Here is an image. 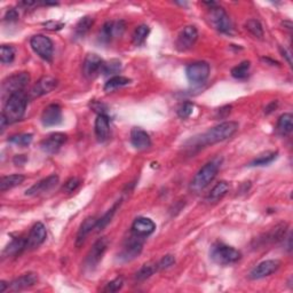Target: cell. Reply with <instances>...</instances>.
Listing matches in <instances>:
<instances>
[{
  "label": "cell",
  "mask_w": 293,
  "mask_h": 293,
  "mask_svg": "<svg viewBox=\"0 0 293 293\" xmlns=\"http://www.w3.org/2000/svg\"><path fill=\"white\" fill-rule=\"evenodd\" d=\"M238 130V124L236 121H224V123L214 126L213 129L208 130L207 132L200 135L198 138H194L190 141V148H204L207 146H212L219 142L225 141V140L233 137Z\"/></svg>",
  "instance_id": "cell-1"
},
{
  "label": "cell",
  "mask_w": 293,
  "mask_h": 293,
  "mask_svg": "<svg viewBox=\"0 0 293 293\" xmlns=\"http://www.w3.org/2000/svg\"><path fill=\"white\" fill-rule=\"evenodd\" d=\"M221 163L222 159L220 157H217V158H213L212 160L207 161V163L196 173V176L191 180L190 189L195 192H199L205 189V188L214 180V178L217 177L219 170H220Z\"/></svg>",
  "instance_id": "cell-2"
},
{
  "label": "cell",
  "mask_w": 293,
  "mask_h": 293,
  "mask_svg": "<svg viewBox=\"0 0 293 293\" xmlns=\"http://www.w3.org/2000/svg\"><path fill=\"white\" fill-rule=\"evenodd\" d=\"M28 106V95L24 92H19L11 95L6 100L5 107L2 115L6 118L8 124L19 121L24 116L25 109Z\"/></svg>",
  "instance_id": "cell-3"
},
{
  "label": "cell",
  "mask_w": 293,
  "mask_h": 293,
  "mask_svg": "<svg viewBox=\"0 0 293 293\" xmlns=\"http://www.w3.org/2000/svg\"><path fill=\"white\" fill-rule=\"evenodd\" d=\"M210 257L218 265L229 266L238 262L242 258V253L233 246L226 245L224 243H217L211 247Z\"/></svg>",
  "instance_id": "cell-4"
},
{
  "label": "cell",
  "mask_w": 293,
  "mask_h": 293,
  "mask_svg": "<svg viewBox=\"0 0 293 293\" xmlns=\"http://www.w3.org/2000/svg\"><path fill=\"white\" fill-rule=\"evenodd\" d=\"M208 8V20L212 27L221 33H230L233 30L231 21L225 8L219 6L217 3H204Z\"/></svg>",
  "instance_id": "cell-5"
},
{
  "label": "cell",
  "mask_w": 293,
  "mask_h": 293,
  "mask_svg": "<svg viewBox=\"0 0 293 293\" xmlns=\"http://www.w3.org/2000/svg\"><path fill=\"white\" fill-rule=\"evenodd\" d=\"M30 81V75L28 72H16L14 75L7 77L2 84L3 99H8L11 95L23 92Z\"/></svg>",
  "instance_id": "cell-6"
},
{
  "label": "cell",
  "mask_w": 293,
  "mask_h": 293,
  "mask_svg": "<svg viewBox=\"0 0 293 293\" xmlns=\"http://www.w3.org/2000/svg\"><path fill=\"white\" fill-rule=\"evenodd\" d=\"M109 245V240L107 237H101L99 238L94 243V245L92 246L91 250L89 251L85 259V269L89 270V272H93V270L99 266L100 262H101L102 258L104 256V253L107 252V248Z\"/></svg>",
  "instance_id": "cell-7"
},
{
  "label": "cell",
  "mask_w": 293,
  "mask_h": 293,
  "mask_svg": "<svg viewBox=\"0 0 293 293\" xmlns=\"http://www.w3.org/2000/svg\"><path fill=\"white\" fill-rule=\"evenodd\" d=\"M30 46L40 59L47 61V62H51L53 60L54 46L48 37L44 36V34H36L30 40Z\"/></svg>",
  "instance_id": "cell-8"
},
{
  "label": "cell",
  "mask_w": 293,
  "mask_h": 293,
  "mask_svg": "<svg viewBox=\"0 0 293 293\" xmlns=\"http://www.w3.org/2000/svg\"><path fill=\"white\" fill-rule=\"evenodd\" d=\"M143 242H144L143 237H140L138 235L132 234V236L126 240L123 250L119 253V260L128 262L134 260L135 258H138L142 252Z\"/></svg>",
  "instance_id": "cell-9"
},
{
  "label": "cell",
  "mask_w": 293,
  "mask_h": 293,
  "mask_svg": "<svg viewBox=\"0 0 293 293\" xmlns=\"http://www.w3.org/2000/svg\"><path fill=\"white\" fill-rule=\"evenodd\" d=\"M186 76L191 84H203L210 76V64L205 61L191 63L186 68Z\"/></svg>",
  "instance_id": "cell-10"
},
{
  "label": "cell",
  "mask_w": 293,
  "mask_h": 293,
  "mask_svg": "<svg viewBox=\"0 0 293 293\" xmlns=\"http://www.w3.org/2000/svg\"><path fill=\"white\" fill-rule=\"evenodd\" d=\"M124 31H125L124 21H109L107 23H104L101 30H100L99 40L103 44H109L115 38L120 37Z\"/></svg>",
  "instance_id": "cell-11"
},
{
  "label": "cell",
  "mask_w": 293,
  "mask_h": 293,
  "mask_svg": "<svg viewBox=\"0 0 293 293\" xmlns=\"http://www.w3.org/2000/svg\"><path fill=\"white\" fill-rule=\"evenodd\" d=\"M198 39V31L194 25H187L183 28L177 38L176 46L180 52H185L194 47Z\"/></svg>",
  "instance_id": "cell-12"
},
{
  "label": "cell",
  "mask_w": 293,
  "mask_h": 293,
  "mask_svg": "<svg viewBox=\"0 0 293 293\" xmlns=\"http://www.w3.org/2000/svg\"><path fill=\"white\" fill-rule=\"evenodd\" d=\"M104 63L106 62L98 54H87L82 63V73L87 79H93L102 72Z\"/></svg>",
  "instance_id": "cell-13"
},
{
  "label": "cell",
  "mask_w": 293,
  "mask_h": 293,
  "mask_svg": "<svg viewBox=\"0 0 293 293\" xmlns=\"http://www.w3.org/2000/svg\"><path fill=\"white\" fill-rule=\"evenodd\" d=\"M67 139H68L67 134L61 132L50 134L46 139H44L40 142L41 150L50 155L56 154V152L61 149V147L65 143V141H67Z\"/></svg>",
  "instance_id": "cell-14"
},
{
  "label": "cell",
  "mask_w": 293,
  "mask_h": 293,
  "mask_svg": "<svg viewBox=\"0 0 293 293\" xmlns=\"http://www.w3.org/2000/svg\"><path fill=\"white\" fill-rule=\"evenodd\" d=\"M279 267H281V262L278 260H266L260 262L259 265L255 267L250 273L251 279H261L265 277H268L270 275L276 273Z\"/></svg>",
  "instance_id": "cell-15"
},
{
  "label": "cell",
  "mask_w": 293,
  "mask_h": 293,
  "mask_svg": "<svg viewBox=\"0 0 293 293\" xmlns=\"http://www.w3.org/2000/svg\"><path fill=\"white\" fill-rule=\"evenodd\" d=\"M62 121V109L59 104L53 103L47 106L41 113V123L46 128L56 126Z\"/></svg>",
  "instance_id": "cell-16"
},
{
  "label": "cell",
  "mask_w": 293,
  "mask_h": 293,
  "mask_svg": "<svg viewBox=\"0 0 293 293\" xmlns=\"http://www.w3.org/2000/svg\"><path fill=\"white\" fill-rule=\"evenodd\" d=\"M56 87H58V79H55L54 77L45 76L40 78V79L34 84L31 92H30V95H31L32 98H39V96L51 93Z\"/></svg>",
  "instance_id": "cell-17"
},
{
  "label": "cell",
  "mask_w": 293,
  "mask_h": 293,
  "mask_svg": "<svg viewBox=\"0 0 293 293\" xmlns=\"http://www.w3.org/2000/svg\"><path fill=\"white\" fill-rule=\"evenodd\" d=\"M47 236V231L45 226H44L41 222H37L34 224L33 227L30 230V234L27 238V248H36L38 246H40L41 244L45 242Z\"/></svg>",
  "instance_id": "cell-18"
},
{
  "label": "cell",
  "mask_w": 293,
  "mask_h": 293,
  "mask_svg": "<svg viewBox=\"0 0 293 293\" xmlns=\"http://www.w3.org/2000/svg\"><path fill=\"white\" fill-rule=\"evenodd\" d=\"M156 229L155 222L149 218H138L135 219L132 225V234L138 235L140 237L146 238L154 233Z\"/></svg>",
  "instance_id": "cell-19"
},
{
  "label": "cell",
  "mask_w": 293,
  "mask_h": 293,
  "mask_svg": "<svg viewBox=\"0 0 293 293\" xmlns=\"http://www.w3.org/2000/svg\"><path fill=\"white\" fill-rule=\"evenodd\" d=\"M59 180H60L59 177L55 176V174L47 177L45 179H43V180H40L39 182L34 183L31 188H29V189L25 191V195L27 196H36V195L44 194V192L50 191V190L53 189L56 185H58Z\"/></svg>",
  "instance_id": "cell-20"
},
{
  "label": "cell",
  "mask_w": 293,
  "mask_h": 293,
  "mask_svg": "<svg viewBox=\"0 0 293 293\" xmlns=\"http://www.w3.org/2000/svg\"><path fill=\"white\" fill-rule=\"evenodd\" d=\"M131 143L138 150H146L151 147V139L146 131L134 128L131 131Z\"/></svg>",
  "instance_id": "cell-21"
},
{
  "label": "cell",
  "mask_w": 293,
  "mask_h": 293,
  "mask_svg": "<svg viewBox=\"0 0 293 293\" xmlns=\"http://www.w3.org/2000/svg\"><path fill=\"white\" fill-rule=\"evenodd\" d=\"M94 131L96 139L100 142H104L109 139V135H110V119L106 113H101V115H98L96 117Z\"/></svg>",
  "instance_id": "cell-22"
},
{
  "label": "cell",
  "mask_w": 293,
  "mask_h": 293,
  "mask_svg": "<svg viewBox=\"0 0 293 293\" xmlns=\"http://www.w3.org/2000/svg\"><path fill=\"white\" fill-rule=\"evenodd\" d=\"M38 282V276L34 273H27L22 276L15 278L14 281L10 283L11 291H22L25 288H29L33 285H36Z\"/></svg>",
  "instance_id": "cell-23"
},
{
  "label": "cell",
  "mask_w": 293,
  "mask_h": 293,
  "mask_svg": "<svg viewBox=\"0 0 293 293\" xmlns=\"http://www.w3.org/2000/svg\"><path fill=\"white\" fill-rule=\"evenodd\" d=\"M98 221H99V219H96L95 217H89L82 221V224L79 227V230H78V233H77V238H76L77 247H80L82 244H84L87 236L90 235L92 230L96 228Z\"/></svg>",
  "instance_id": "cell-24"
},
{
  "label": "cell",
  "mask_w": 293,
  "mask_h": 293,
  "mask_svg": "<svg viewBox=\"0 0 293 293\" xmlns=\"http://www.w3.org/2000/svg\"><path fill=\"white\" fill-rule=\"evenodd\" d=\"M27 250V238L17 237L13 238L10 244L5 247L3 252V257H16L22 253V251Z\"/></svg>",
  "instance_id": "cell-25"
},
{
  "label": "cell",
  "mask_w": 293,
  "mask_h": 293,
  "mask_svg": "<svg viewBox=\"0 0 293 293\" xmlns=\"http://www.w3.org/2000/svg\"><path fill=\"white\" fill-rule=\"evenodd\" d=\"M229 191V185L226 181H220L213 187V189L208 192L206 200L208 203H217L221 200Z\"/></svg>",
  "instance_id": "cell-26"
},
{
  "label": "cell",
  "mask_w": 293,
  "mask_h": 293,
  "mask_svg": "<svg viewBox=\"0 0 293 293\" xmlns=\"http://www.w3.org/2000/svg\"><path fill=\"white\" fill-rule=\"evenodd\" d=\"M293 130V117L291 113H283L278 118L276 125V133L281 137H286Z\"/></svg>",
  "instance_id": "cell-27"
},
{
  "label": "cell",
  "mask_w": 293,
  "mask_h": 293,
  "mask_svg": "<svg viewBox=\"0 0 293 293\" xmlns=\"http://www.w3.org/2000/svg\"><path fill=\"white\" fill-rule=\"evenodd\" d=\"M286 230H287L286 224L277 225L276 227H275V228L270 230L269 233H267V235H265L266 238L264 239V243H278V242H281V240L285 237Z\"/></svg>",
  "instance_id": "cell-28"
},
{
  "label": "cell",
  "mask_w": 293,
  "mask_h": 293,
  "mask_svg": "<svg viewBox=\"0 0 293 293\" xmlns=\"http://www.w3.org/2000/svg\"><path fill=\"white\" fill-rule=\"evenodd\" d=\"M24 179L25 178L21 176V174H12V176L3 177L2 180H0V190L4 192L12 189V188L20 186L24 181Z\"/></svg>",
  "instance_id": "cell-29"
},
{
  "label": "cell",
  "mask_w": 293,
  "mask_h": 293,
  "mask_svg": "<svg viewBox=\"0 0 293 293\" xmlns=\"http://www.w3.org/2000/svg\"><path fill=\"white\" fill-rule=\"evenodd\" d=\"M157 270H158V266H157V264H155V262H148V264L143 265L141 268L138 270L137 274H135V281L138 282L146 281V279L150 278Z\"/></svg>",
  "instance_id": "cell-30"
},
{
  "label": "cell",
  "mask_w": 293,
  "mask_h": 293,
  "mask_svg": "<svg viewBox=\"0 0 293 293\" xmlns=\"http://www.w3.org/2000/svg\"><path fill=\"white\" fill-rule=\"evenodd\" d=\"M120 205H121V199L117 200V202L112 205V207L109 208L108 211L103 214V217L99 219L98 225H96V229H98V230H103L104 228H106V227L111 222L113 216H115L116 212H117V210L119 208Z\"/></svg>",
  "instance_id": "cell-31"
},
{
  "label": "cell",
  "mask_w": 293,
  "mask_h": 293,
  "mask_svg": "<svg viewBox=\"0 0 293 293\" xmlns=\"http://www.w3.org/2000/svg\"><path fill=\"white\" fill-rule=\"evenodd\" d=\"M93 24H94L93 17H91V16L81 17V19L78 21V23L76 24V28H75L76 37L78 38L84 37L86 33H89L91 28L93 27Z\"/></svg>",
  "instance_id": "cell-32"
},
{
  "label": "cell",
  "mask_w": 293,
  "mask_h": 293,
  "mask_svg": "<svg viewBox=\"0 0 293 293\" xmlns=\"http://www.w3.org/2000/svg\"><path fill=\"white\" fill-rule=\"evenodd\" d=\"M130 82H131V79H129L128 77L113 76L106 82V85H104V92H108V93L109 92H113L118 89H120V87L129 85Z\"/></svg>",
  "instance_id": "cell-33"
},
{
  "label": "cell",
  "mask_w": 293,
  "mask_h": 293,
  "mask_svg": "<svg viewBox=\"0 0 293 293\" xmlns=\"http://www.w3.org/2000/svg\"><path fill=\"white\" fill-rule=\"evenodd\" d=\"M150 32V29L148 25L146 24H141L139 25V27L134 30V33H133V44L135 46H141L142 44L146 41V39L148 37V34Z\"/></svg>",
  "instance_id": "cell-34"
},
{
  "label": "cell",
  "mask_w": 293,
  "mask_h": 293,
  "mask_svg": "<svg viewBox=\"0 0 293 293\" xmlns=\"http://www.w3.org/2000/svg\"><path fill=\"white\" fill-rule=\"evenodd\" d=\"M250 68V61H243L242 63H239L238 65H236L235 68L231 69V76L236 78V79H245L248 76Z\"/></svg>",
  "instance_id": "cell-35"
},
{
  "label": "cell",
  "mask_w": 293,
  "mask_h": 293,
  "mask_svg": "<svg viewBox=\"0 0 293 293\" xmlns=\"http://www.w3.org/2000/svg\"><path fill=\"white\" fill-rule=\"evenodd\" d=\"M278 155L277 151H267L265 154H261L260 156H258L257 158L252 161L250 166H265L268 165L276 159V157Z\"/></svg>",
  "instance_id": "cell-36"
},
{
  "label": "cell",
  "mask_w": 293,
  "mask_h": 293,
  "mask_svg": "<svg viewBox=\"0 0 293 293\" xmlns=\"http://www.w3.org/2000/svg\"><path fill=\"white\" fill-rule=\"evenodd\" d=\"M121 70V62L119 60H110L109 62L104 63L102 73L104 76H117Z\"/></svg>",
  "instance_id": "cell-37"
},
{
  "label": "cell",
  "mask_w": 293,
  "mask_h": 293,
  "mask_svg": "<svg viewBox=\"0 0 293 293\" xmlns=\"http://www.w3.org/2000/svg\"><path fill=\"white\" fill-rule=\"evenodd\" d=\"M15 59V50L13 46L3 45L0 47V61L3 64H11Z\"/></svg>",
  "instance_id": "cell-38"
},
{
  "label": "cell",
  "mask_w": 293,
  "mask_h": 293,
  "mask_svg": "<svg viewBox=\"0 0 293 293\" xmlns=\"http://www.w3.org/2000/svg\"><path fill=\"white\" fill-rule=\"evenodd\" d=\"M245 27H246L247 31L250 32L251 34H253V36H255L256 38L261 39L262 37H264V28H262L261 23L258 20H256V19L248 20L246 22Z\"/></svg>",
  "instance_id": "cell-39"
},
{
  "label": "cell",
  "mask_w": 293,
  "mask_h": 293,
  "mask_svg": "<svg viewBox=\"0 0 293 293\" xmlns=\"http://www.w3.org/2000/svg\"><path fill=\"white\" fill-rule=\"evenodd\" d=\"M32 139H33L32 134L24 133V134L13 135V137H11L10 139H8V141H10L11 143L16 144V146L24 148V147L30 146V143L32 142Z\"/></svg>",
  "instance_id": "cell-40"
},
{
  "label": "cell",
  "mask_w": 293,
  "mask_h": 293,
  "mask_svg": "<svg viewBox=\"0 0 293 293\" xmlns=\"http://www.w3.org/2000/svg\"><path fill=\"white\" fill-rule=\"evenodd\" d=\"M192 111H194V104L191 102H186L179 108L178 116L182 118V119H187V118H189L191 116Z\"/></svg>",
  "instance_id": "cell-41"
},
{
  "label": "cell",
  "mask_w": 293,
  "mask_h": 293,
  "mask_svg": "<svg viewBox=\"0 0 293 293\" xmlns=\"http://www.w3.org/2000/svg\"><path fill=\"white\" fill-rule=\"evenodd\" d=\"M174 264H176V258H174V256L166 255L157 262V266H158V270H164L172 267Z\"/></svg>",
  "instance_id": "cell-42"
},
{
  "label": "cell",
  "mask_w": 293,
  "mask_h": 293,
  "mask_svg": "<svg viewBox=\"0 0 293 293\" xmlns=\"http://www.w3.org/2000/svg\"><path fill=\"white\" fill-rule=\"evenodd\" d=\"M124 285V281H123V278L121 277H118L116 279H113V281L111 282H109L106 287H104V292H117V291H119L121 287H123Z\"/></svg>",
  "instance_id": "cell-43"
},
{
  "label": "cell",
  "mask_w": 293,
  "mask_h": 293,
  "mask_svg": "<svg viewBox=\"0 0 293 293\" xmlns=\"http://www.w3.org/2000/svg\"><path fill=\"white\" fill-rule=\"evenodd\" d=\"M80 185V180L78 178H70L69 180L64 183L62 187V190L67 194L75 191L78 187Z\"/></svg>",
  "instance_id": "cell-44"
},
{
  "label": "cell",
  "mask_w": 293,
  "mask_h": 293,
  "mask_svg": "<svg viewBox=\"0 0 293 293\" xmlns=\"http://www.w3.org/2000/svg\"><path fill=\"white\" fill-rule=\"evenodd\" d=\"M43 25L45 27L46 30H50V31H59V30L64 27V23L58 21H47Z\"/></svg>",
  "instance_id": "cell-45"
},
{
  "label": "cell",
  "mask_w": 293,
  "mask_h": 293,
  "mask_svg": "<svg viewBox=\"0 0 293 293\" xmlns=\"http://www.w3.org/2000/svg\"><path fill=\"white\" fill-rule=\"evenodd\" d=\"M4 20L6 22H10V23L17 21L19 20V12H17L15 8H11V10H8L6 12L5 16H4Z\"/></svg>",
  "instance_id": "cell-46"
},
{
  "label": "cell",
  "mask_w": 293,
  "mask_h": 293,
  "mask_svg": "<svg viewBox=\"0 0 293 293\" xmlns=\"http://www.w3.org/2000/svg\"><path fill=\"white\" fill-rule=\"evenodd\" d=\"M230 110H231V106L222 107V108H220V109H219V110H218L217 117H218V118H226V117L228 116L229 113H230Z\"/></svg>",
  "instance_id": "cell-47"
},
{
  "label": "cell",
  "mask_w": 293,
  "mask_h": 293,
  "mask_svg": "<svg viewBox=\"0 0 293 293\" xmlns=\"http://www.w3.org/2000/svg\"><path fill=\"white\" fill-rule=\"evenodd\" d=\"M92 109H93L95 112H99V115L106 113V106L100 102H93V104H92Z\"/></svg>",
  "instance_id": "cell-48"
},
{
  "label": "cell",
  "mask_w": 293,
  "mask_h": 293,
  "mask_svg": "<svg viewBox=\"0 0 293 293\" xmlns=\"http://www.w3.org/2000/svg\"><path fill=\"white\" fill-rule=\"evenodd\" d=\"M13 161H14V164L17 165V166H21V165H23L25 161H27V157H25L24 155H17L14 157V159H13Z\"/></svg>",
  "instance_id": "cell-49"
},
{
  "label": "cell",
  "mask_w": 293,
  "mask_h": 293,
  "mask_svg": "<svg viewBox=\"0 0 293 293\" xmlns=\"http://www.w3.org/2000/svg\"><path fill=\"white\" fill-rule=\"evenodd\" d=\"M281 52H282V54L284 58H285L287 60V62L290 65H292V60H291V53L288 51H286L285 48H281Z\"/></svg>",
  "instance_id": "cell-50"
},
{
  "label": "cell",
  "mask_w": 293,
  "mask_h": 293,
  "mask_svg": "<svg viewBox=\"0 0 293 293\" xmlns=\"http://www.w3.org/2000/svg\"><path fill=\"white\" fill-rule=\"evenodd\" d=\"M276 108H277V101H274L270 104H268V107L265 109V112L266 113H270V112H273Z\"/></svg>",
  "instance_id": "cell-51"
},
{
  "label": "cell",
  "mask_w": 293,
  "mask_h": 293,
  "mask_svg": "<svg viewBox=\"0 0 293 293\" xmlns=\"http://www.w3.org/2000/svg\"><path fill=\"white\" fill-rule=\"evenodd\" d=\"M7 287H10V284H7L5 281L0 282V292H5Z\"/></svg>",
  "instance_id": "cell-52"
}]
</instances>
